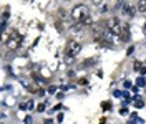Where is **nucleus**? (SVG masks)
Wrapping results in <instances>:
<instances>
[{"instance_id":"obj_2","label":"nucleus","mask_w":146,"mask_h":124,"mask_svg":"<svg viewBox=\"0 0 146 124\" xmlns=\"http://www.w3.org/2000/svg\"><path fill=\"white\" fill-rule=\"evenodd\" d=\"M80 50H82V45L78 43V42H75V40H70V42L66 43V46H65V58H66V63H72L73 58L80 53Z\"/></svg>"},{"instance_id":"obj_6","label":"nucleus","mask_w":146,"mask_h":124,"mask_svg":"<svg viewBox=\"0 0 146 124\" xmlns=\"http://www.w3.org/2000/svg\"><path fill=\"white\" fill-rule=\"evenodd\" d=\"M121 12L126 15V17H133L135 13H136L138 10H136V7H133V5H128V3H125V7L121 9Z\"/></svg>"},{"instance_id":"obj_10","label":"nucleus","mask_w":146,"mask_h":124,"mask_svg":"<svg viewBox=\"0 0 146 124\" xmlns=\"http://www.w3.org/2000/svg\"><path fill=\"white\" fill-rule=\"evenodd\" d=\"M110 108H111L110 103H103V109H110Z\"/></svg>"},{"instance_id":"obj_9","label":"nucleus","mask_w":146,"mask_h":124,"mask_svg":"<svg viewBox=\"0 0 146 124\" xmlns=\"http://www.w3.org/2000/svg\"><path fill=\"white\" fill-rule=\"evenodd\" d=\"M101 2H103V0H91L93 5H101Z\"/></svg>"},{"instance_id":"obj_13","label":"nucleus","mask_w":146,"mask_h":124,"mask_svg":"<svg viewBox=\"0 0 146 124\" xmlns=\"http://www.w3.org/2000/svg\"><path fill=\"white\" fill-rule=\"evenodd\" d=\"M145 32H146V23H145Z\"/></svg>"},{"instance_id":"obj_7","label":"nucleus","mask_w":146,"mask_h":124,"mask_svg":"<svg viewBox=\"0 0 146 124\" xmlns=\"http://www.w3.org/2000/svg\"><path fill=\"white\" fill-rule=\"evenodd\" d=\"M136 10L139 13H146V0H139V2H138Z\"/></svg>"},{"instance_id":"obj_4","label":"nucleus","mask_w":146,"mask_h":124,"mask_svg":"<svg viewBox=\"0 0 146 124\" xmlns=\"http://www.w3.org/2000/svg\"><path fill=\"white\" fill-rule=\"evenodd\" d=\"M20 42H22V36L18 35V32H10L9 35V40H7V45H9V48H12V50H15V48H18L20 46Z\"/></svg>"},{"instance_id":"obj_5","label":"nucleus","mask_w":146,"mask_h":124,"mask_svg":"<svg viewBox=\"0 0 146 124\" xmlns=\"http://www.w3.org/2000/svg\"><path fill=\"white\" fill-rule=\"evenodd\" d=\"M121 42H129V27L128 23H121V33L118 36Z\"/></svg>"},{"instance_id":"obj_11","label":"nucleus","mask_w":146,"mask_h":124,"mask_svg":"<svg viewBox=\"0 0 146 124\" xmlns=\"http://www.w3.org/2000/svg\"><path fill=\"white\" fill-rule=\"evenodd\" d=\"M135 70H141V63H136L135 65Z\"/></svg>"},{"instance_id":"obj_12","label":"nucleus","mask_w":146,"mask_h":124,"mask_svg":"<svg viewBox=\"0 0 146 124\" xmlns=\"http://www.w3.org/2000/svg\"><path fill=\"white\" fill-rule=\"evenodd\" d=\"M141 73H143V75H146V66H145V68H141Z\"/></svg>"},{"instance_id":"obj_3","label":"nucleus","mask_w":146,"mask_h":124,"mask_svg":"<svg viewBox=\"0 0 146 124\" xmlns=\"http://www.w3.org/2000/svg\"><path fill=\"white\" fill-rule=\"evenodd\" d=\"M106 28L115 36H119V33H121V22H119L118 18H110L108 22H106Z\"/></svg>"},{"instance_id":"obj_1","label":"nucleus","mask_w":146,"mask_h":124,"mask_svg":"<svg viewBox=\"0 0 146 124\" xmlns=\"http://www.w3.org/2000/svg\"><path fill=\"white\" fill-rule=\"evenodd\" d=\"M72 17H73V20L75 22H78V23H88L90 20V10H88V7L85 5V3H78L76 7H73V10H72Z\"/></svg>"},{"instance_id":"obj_8","label":"nucleus","mask_w":146,"mask_h":124,"mask_svg":"<svg viewBox=\"0 0 146 124\" xmlns=\"http://www.w3.org/2000/svg\"><path fill=\"white\" fill-rule=\"evenodd\" d=\"M135 106H136V108H143V106H145V103H143L141 99H138V98H136V101H135Z\"/></svg>"}]
</instances>
